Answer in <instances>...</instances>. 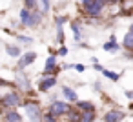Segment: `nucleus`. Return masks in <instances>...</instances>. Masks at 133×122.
Instances as JSON below:
<instances>
[{
    "label": "nucleus",
    "instance_id": "nucleus-26",
    "mask_svg": "<svg viewBox=\"0 0 133 122\" xmlns=\"http://www.w3.org/2000/svg\"><path fill=\"white\" fill-rule=\"evenodd\" d=\"M131 31H133V26H131Z\"/></svg>",
    "mask_w": 133,
    "mask_h": 122
},
{
    "label": "nucleus",
    "instance_id": "nucleus-20",
    "mask_svg": "<svg viewBox=\"0 0 133 122\" xmlns=\"http://www.w3.org/2000/svg\"><path fill=\"white\" fill-rule=\"evenodd\" d=\"M18 82H20V84H22V87H24V89H28V82H26V78H24V77H22V75H20V77H18Z\"/></svg>",
    "mask_w": 133,
    "mask_h": 122
},
{
    "label": "nucleus",
    "instance_id": "nucleus-8",
    "mask_svg": "<svg viewBox=\"0 0 133 122\" xmlns=\"http://www.w3.org/2000/svg\"><path fill=\"white\" fill-rule=\"evenodd\" d=\"M51 86H55V78H48V80H44L42 84H40V89L42 91H46L48 87H51Z\"/></svg>",
    "mask_w": 133,
    "mask_h": 122
},
{
    "label": "nucleus",
    "instance_id": "nucleus-23",
    "mask_svg": "<svg viewBox=\"0 0 133 122\" xmlns=\"http://www.w3.org/2000/svg\"><path fill=\"white\" fill-rule=\"evenodd\" d=\"M26 6L28 8H35V0H26Z\"/></svg>",
    "mask_w": 133,
    "mask_h": 122
},
{
    "label": "nucleus",
    "instance_id": "nucleus-24",
    "mask_svg": "<svg viewBox=\"0 0 133 122\" xmlns=\"http://www.w3.org/2000/svg\"><path fill=\"white\" fill-rule=\"evenodd\" d=\"M44 122H55V118H53V117H51V115H48V117H46V118H44Z\"/></svg>",
    "mask_w": 133,
    "mask_h": 122
},
{
    "label": "nucleus",
    "instance_id": "nucleus-18",
    "mask_svg": "<svg viewBox=\"0 0 133 122\" xmlns=\"http://www.w3.org/2000/svg\"><path fill=\"white\" fill-rule=\"evenodd\" d=\"M78 107H82V109H86V111H91V109H93V106H91L89 102H78Z\"/></svg>",
    "mask_w": 133,
    "mask_h": 122
},
{
    "label": "nucleus",
    "instance_id": "nucleus-25",
    "mask_svg": "<svg viewBox=\"0 0 133 122\" xmlns=\"http://www.w3.org/2000/svg\"><path fill=\"white\" fill-rule=\"evenodd\" d=\"M131 109H133V104H131Z\"/></svg>",
    "mask_w": 133,
    "mask_h": 122
},
{
    "label": "nucleus",
    "instance_id": "nucleus-7",
    "mask_svg": "<svg viewBox=\"0 0 133 122\" xmlns=\"http://www.w3.org/2000/svg\"><path fill=\"white\" fill-rule=\"evenodd\" d=\"M20 20H22L24 26H29V11L28 9H22L20 11Z\"/></svg>",
    "mask_w": 133,
    "mask_h": 122
},
{
    "label": "nucleus",
    "instance_id": "nucleus-14",
    "mask_svg": "<svg viewBox=\"0 0 133 122\" xmlns=\"http://www.w3.org/2000/svg\"><path fill=\"white\" fill-rule=\"evenodd\" d=\"M102 75H104V77H108V78H111V80H118V75H117V73H113V71L102 69Z\"/></svg>",
    "mask_w": 133,
    "mask_h": 122
},
{
    "label": "nucleus",
    "instance_id": "nucleus-9",
    "mask_svg": "<svg viewBox=\"0 0 133 122\" xmlns=\"http://www.w3.org/2000/svg\"><path fill=\"white\" fill-rule=\"evenodd\" d=\"M124 46H126V48H133V31H129V33L126 35V38H124Z\"/></svg>",
    "mask_w": 133,
    "mask_h": 122
},
{
    "label": "nucleus",
    "instance_id": "nucleus-1",
    "mask_svg": "<svg viewBox=\"0 0 133 122\" xmlns=\"http://www.w3.org/2000/svg\"><path fill=\"white\" fill-rule=\"evenodd\" d=\"M26 111H28V117L31 120H38L40 118V107L37 104H26Z\"/></svg>",
    "mask_w": 133,
    "mask_h": 122
},
{
    "label": "nucleus",
    "instance_id": "nucleus-4",
    "mask_svg": "<svg viewBox=\"0 0 133 122\" xmlns=\"http://www.w3.org/2000/svg\"><path fill=\"white\" fill-rule=\"evenodd\" d=\"M122 113L120 111H108L106 115H104V120L106 122H118V120H122Z\"/></svg>",
    "mask_w": 133,
    "mask_h": 122
},
{
    "label": "nucleus",
    "instance_id": "nucleus-5",
    "mask_svg": "<svg viewBox=\"0 0 133 122\" xmlns=\"http://www.w3.org/2000/svg\"><path fill=\"white\" fill-rule=\"evenodd\" d=\"M35 58H37V55H35V53H28V55H24V57H22V60L18 62V67H26V66H28V64H31Z\"/></svg>",
    "mask_w": 133,
    "mask_h": 122
},
{
    "label": "nucleus",
    "instance_id": "nucleus-15",
    "mask_svg": "<svg viewBox=\"0 0 133 122\" xmlns=\"http://www.w3.org/2000/svg\"><path fill=\"white\" fill-rule=\"evenodd\" d=\"M64 95H66L69 100H77V93H75V91H71L69 87H64Z\"/></svg>",
    "mask_w": 133,
    "mask_h": 122
},
{
    "label": "nucleus",
    "instance_id": "nucleus-17",
    "mask_svg": "<svg viewBox=\"0 0 133 122\" xmlns=\"http://www.w3.org/2000/svg\"><path fill=\"white\" fill-rule=\"evenodd\" d=\"M82 120H84V122H93V120H95V117H93V109H91V111H88V113H84Z\"/></svg>",
    "mask_w": 133,
    "mask_h": 122
},
{
    "label": "nucleus",
    "instance_id": "nucleus-21",
    "mask_svg": "<svg viewBox=\"0 0 133 122\" xmlns=\"http://www.w3.org/2000/svg\"><path fill=\"white\" fill-rule=\"evenodd\" d=\"M73 37H75V38H78V28H77L75 24H73Z\"/></svg>",
    "mask_w": 133,
    "mask_h": 122
},
{
    "label": "nucleus",
    "instance_id": "nucleus-6",
    "mask_svg": "<svg viewBox=\"0 0 133 122\" xmlns=\"http://www.w3.org/2000/svg\"><path fill=\"white\" fill-rule=\"evenodd\" d=\"M104 2H106V0H95V4L88 8L89 15H98V13H100V8H102V4H104Z\"/></svg>",
    "mask_w": 133,
    "mask_h": 122
},
{
    "label": "nucleus",
    "instance_id": "nucleus-2",
    "mask_svg": "<svg viewBox=\"0 0 133 122\" xmlns=\"http://www.w3.org/2000/svg\"><path fill=\"white\" fill-rule=\"evenodd\" d=\"M18 104H20V98H18V95H17V93H9V95H6V97H4V106L13 107V106H18Z\"/></svg>",
    "mask_w": 133,
    "mask_h": 122
},
{
    "label": "nucleus",
    "instance_id": "nucleus-10",
    "mask_svg": "<svg viewBox=\"0 0 133 122\" xmlns=\"http://www.w3.org/2000/svg\"><path fill=\"white\" fill-rule=\"evenodd\" d=\"M8 122H20V115H18V113H15V111L8 113Z\"/></svg>",
    "mask_w": 133,
    "mask_h": 122
},
{
    "label": "nucleus",
    "instance_id": "nucleus-13",
    "mask_svg": "<svg viewBox=\"0 0 133 122\" xmlns=\"http://www.w3.org/2000/svg\"><path fill=\"white\" fill-rule=\"evenodd\" d=\"M55 62H57V58H55V57H49L48 62H46V71H51V69L55 67Z\"/></svg>",
    "mask_w": 133,
    "mask_h": 122
},
{
    "label": "nucleus",
    "instance_id": "nucleus-16",
    "mask_svg": "<svg viewBox=\"0 0 133 122\" xmlns=\"http://www.w3.org/2000/svg\"><path fill=\"white\" fill-rule=\"evenodd\" d=\"M104 49H106V51H115V49H117V44H115V40L111 38V42L104 44Z\"/></svg>",
    "mask_w": 133,
    "mask_h": 122
},
{
    "label": "nucleus",
    "instance_id": "nucleus-3",
    "mask_svg": "<svg viewBox=\"0 0 133 122\" xmlns=\"http://www.w3.org/2000/svg\"><path fill=\"white\" fill-rule=\"evenodd\" d=\"M51 111H53L55 115H62V113H68L69 107H68V104H64V102H55V104L51 106Z\"/></svg>",
    "mask_w": 133,
    "mask_h": 122
},
{
    "label": "nucleus",
    "instance_id": "nucleus-11",
    "mask_svg": "<svg viewBox=\"0 0 133 122\" xmlns=\"http://www.w3.org/2000/svg\"><path fill=\"white\" fill-rule=\"evenodd\" d=\"M40 18H42V17H40L38 13H35V15H29V26H35V24H38V22H40Z\"/></svg>",
    "mask_w": 133,
    "mask_h": 122
},
{
    "label": "nucleus",
    "instance_id": "nucleus-22",
    "mask_svg": "<svg viewBox=\"0 0 133 122\" xmlns=\"http://www.w3.org/2000/svg\"><path fill=\"white\" fill-rule=\"evenodd\" d=\"M95 4V0H84V6L86 8H89V6H93Z\"/></svg>",
    "mask_w": 133,
    "mask_h": 122
},
{
    "label": "nucleus",
    "instance_id": "nucleus-19",
    "mask_svg": "<svg viewBox=\"0 0 133 122\" xmlns=\"http://www.w3.org/2000/svg\"><path fill=\"white\" fill-rule=\"evenodd\" d=\"M42 2V9L44 11H49V0H40Z\"/></svg>",
    "mask_w": 133,
    "mask_h": 122
},
{
    "label": "nucleus",
    "instance_id": "nucleus-12",
    "mask_svg": "<svg viewBox=\"0 0 133 122\" xmlns=\"http://www.w3.org/2000/svg\"><path fill=\"white\" fill-rule=\"evenodd\" d=\"M6 51H8L11 57H18V55H20V49H18V48H13V46H8Z\"/></svg>",
    "mask_w": 133,
    "mask_h": 122
}]
</instances>
